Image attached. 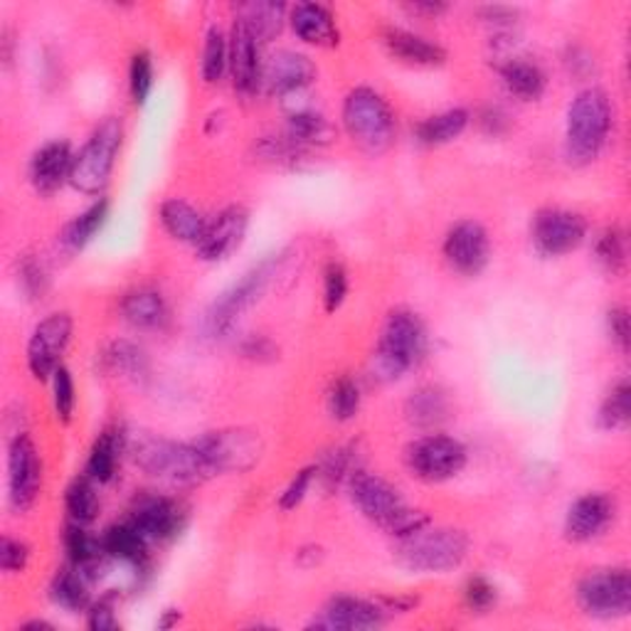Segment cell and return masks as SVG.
I'll return each mask as SVG.
<instances>
[{
    "instance_id": "14",
    "label": "cell",
    "mask_w": 631,
    "mask_h": 631,
    "mask_svg": "<svg viewBox=\"0 0 631 631\" xmlns=\"http://www.w3.org/2000/svg\"><path fill=\"white\" fill-rule=\"evenodd\" d=\"M587 222L570 210H541L533 220V242L547 257H561L585 242Z\"/></svg>"
},
{
    "instance_id": "5",
    "label": "cell",
    "mask_w": 631,
    "mask_h": 631,
    "mask_svg": "<svg viewBox=\"0 0 631 631\" xmlns=\"http://www.w3.org/2000/svg\"><path fill=\"white\" fill-rule=\"evenodd\" d=\"M344 127L348 137L370 156L385 153L395 141V117L378 91L358 87L344 105Z\"/></svg>"
},
{
    "instance_id": "49",
    "label": "cell",
    "mask_w": 631,
    "mask_h": 631,
    "mask_svg": "<svg viewBox=\"0 0 631 631\" xmlns=\"http://www.w3.org/2000/svg\"><path fill=\"white\" fill-rule=\"evenodd\" d=\"M607 320H609V334H612V340L627 353V350H629V336H631L629 314L624 312V308H612Z\"/></svg>"
},
{
    "instance_id": "7",
    "label": "cell",
    "mask_w": 631,
    "mask_h": 631,
    "mask_svg": "<svg viewBox=\"0 0 631 631\" xmlns=\"http://www.w3.org/2000/svg\"><path fill=\"white\" fill-rule=\"evenodd\" d=\"M123 139L119 119H105L91 133L89 141L75 156L69 173V185L85 195H99L109 185L113 163H117Z\"/></svg>"
},
{
    "instance_id": "35",
    "label": "cell",
    "mask_w": 631,
    "mask_h": 631,
    "mask_svg": "<svg viewBox=\"0 0 631 631\" xmlns=\"http://www.w3.org/2000/svg\"><path fill=\"white\" fill-rule=\"evenodd\" d=\"M65 505H67V513L69 519L79 523V525H89L97 521L99 515V496L95 489V481L89 479V476H81V479H75L67 486V493H65Z\"/></svg>"
},
{
    "instance_id": "16",
    "label": "cell",
    "mask_w": 631,
    "mask_h": 631,
    "mask_svg": "<svg viewBox=\"0 0 631 631\" xmlns=\"http://www.w3.org/2000/svg\"><path fill=\"white\" fill-rule=\"evenodd\" d=\"M318 69L312 59L294 50H279L262 65V85L272 95H298L316 79Z\"/></svg>"
},
{
    "instance_id": "12",
    "label": "cell",
    "mask_w": 631,
    "mask_h": 631,
    "mask_svg": "<svg viewBox=\"0 0 631 631\" xmlns=\"http://www.w3.org/2000/svg\"><path fill=\"white\" fill-rule=\"evenodd\" d=\"M72 340V316L53 314L35 326L28 344V368L37 380H47L55 376L62 356Z\"/></svg>"
},
{
    "instance_id": "22",
    "label": "cell",
    "mask_w": 631,
    "mask_h": 631,
    "mask_svg": "<svg viewBox=\"0 0 631 631\" xmlns=\"http://www.w3.org/2000/svg\"><path fill=\"white\" fill-rule=\"evenodd\" d=\"M131 523L149 537V541H168L183 527V513L178 503L163 496L141 499L131 513Z\"/></svg>"
},
{
    "instance_id": "10",
    "label": "cell",
    "mask_w": 631,
    "mask_h": 631,
    "mask_svg": "<svg viewBox=\"0 0 631 631\" xmlns=\"http://www.w3.org/2000/svg\"><path fill=\"white\" fill-rule=\"evenodd\" d=\"M577 602L589 617H624L631 607L629 573L624 567H617V570H597L587 575L577 587Z\"/></svg>"
},
{
    "instance_id": "26",
    "label": "cell",
    "mask_w": 631,
    "mask_h": 631,
    "mask_svg": "<svg viewBox=\"0 0 631 631\" xmlns=\"http://www.w3.org/2000/svg\"><path fill=\"white\" fill-rule=\"evenodd\" d=\"M146 545L149 537L143 535L137 525L131 521L129 523H117L111 525L101 535V547H105L107 557H113V561L129 563V565H143L146 561Z\"/></svg>"
},
{
    "instance_id": "15",
    "label": "cell",
    "mask_w": 631,
    "mask_h": 631,
    "mask_svg": "<svg viewBox=\"0 0 631 631\" xmlns=\"http://www.w3.org/2000/svg\"><path fill=\"white\" fill-rule=\"evenodd\" d=\"M489 232L483 230L479 222L464 220L459 225H454L447 240H444V257L447 262L457 269L459 274L476 276L483 272V266L489 264Z\"/></svg>"
},
{
    "instance_id": "1",
    "label": "cell",
    "mask_w": 631,
    "mask_h": 631,
    "mask_svg": "<svg viewBox=\"0 0 631 631\" xmlns=\"http://www.w3.org/2000/svg\"><path fill=\"white\" fill-rule=\"evenodd\" d=\"M131 454L137 467L151 479L198 486L215 476L195 442L178 444L161 437H139L131 444Z\"/></svg>"
},
{
    "instance_id": "11",
    "label": "cell",
    "mask_w": 631,
    "mask_h": 631,
    "mask_svg": "<svg viewBox=\"0 0 631 631\" xmlns=\"http://www.w3.org/2000/svg\"><path fill=\"white\" fill-rule=\"evenodd\" d=\"M43 486V464L28 434H18L10 444L8 457V499L18 513H25L35 503Z\"/></svg>"
},
{
    "instance_id": "42",
    "label": "cell",
    "mask_w": 631,
    "mask_h": 631,
    "mask_svg": "<svg viewBox=\"0 0 631 631\" xmlns=\"http://www.w3.org/2000/svg\"><path fill=\"white\" fill-rule=\"evenodd\" d=\"M129 87L133 105H146V99L153 89V62L149 53H137L131 59Z\"/></svg>"
},
{
    "instance_id": "37",
    "label": "cell",
    "mask_w": 631,
    "mask_h": 631,
    "mask_svg": "<svg viewBox=\"0 0 631 631\" xmlns=\"http://www.w3.org/2000/svg\"><path fill=\"white\" fill-rule=\"evenodd\" d=\"M227 67H230V43H227L220 28H210L203 50V79L215 85L222 79Z\"/></svg>"
},
{
    "instance_id": "51",
    "label": "cell",
    "mask_w": 631,
    "mask_h": 631,
    "mask_svg": "<svg viewBox=\"0 0 631 631\" xmlns=\"http://www.w3.org/2000/svg\"><path fill=\"white\" fill-rule=\"evenodd\" d=\"M483 18L489 20V23L501 25V23H511L515 13L511 8H483Z\"/></svg>"
},
{
    "instance_id": "52",
    "label": "cell",
    "mask_w": 631,
    "mask_h": 631,
    "mask_svg": "<svg viewBox=\"0 0 631 631\" xmlns=\"http://www.w3.org/2000/svg\"><path fill=\"white\" fill-rule=\"evenodd\" d=\"M412 13H417V15H429V18H437L442 15L444 10H447V6L444 3H415V6H410Z\"/></svg>"
},
{
    "instance_id": "50",
    "label": "cell",
    "mask_w": 631,
    "mask_h": 631,
    "mask_svg": "<svg viewBox=\"0 0 631 631\" xmlns=\"http://www.w3.org/2000/svg\"><path fill=\"white\" fill-rule=\"evenodd\" d=\"M242 353L247 358H254V360H262V358H274L276 348L269 344L266 338H250L247 344L242 346Z\"/></svg>"
},
{
    "instance_id": "13",
    "label": "cell",
    "mask_w": 631,
    "mask_h": 631,
    "mask_svg": "<svg viewBox=\"0 0 631 631\" xmlns=\"http://www.w3.org/2000/svg\"><path fill=\"white\" fill-rule=\"evenodd\" d=\"M348 481L350 496H353L358 509L363 511L366 519L378 523L382 531H390V525L407 511L400 491L385 479H380L378 474L356 471Z\"/></svg>"
},
{
    "instance_id": "21",
    "label": "cell",
    "mask_w": 631,
    "mask_h": 631,
    "mask_svg": "<svg viewBox=\"0 0 631 631\" xmlns=\"http://www.w3.org/2000/svg\"><path fill=\"white\" fill-rule=\"evenodd\" d=\"M72 163H75V156H72L67 141H53L40 149L30 163V181H33L35 191L53 195L62 185L69 183Z\"/></svg>"
},
{
    "instance_id": "53",
    "label": "cell",
    "mask_w": 631,
    "mask_h": 631,
    "mask_svg": "<svg viewBox=\"0 0 631 631\" xmlns=\"http://www.w3.org/2000/svg\"><path fill=\"white\" fill-rule=\"evenodd\" d=\"M25 629H53V624H47V622H30V624H25Z\"/></svg>"
},
{
    "instance_id": "45",
    "label": "cell",
    "mask_w": 631,
    "mask_h": 631,
    "mask_svg": "<svg viewBox=\"0 0 631 631\" xmlns=\"http://www.w3.org/2000/svg\"><path fill=\"white\" fill-rule=\"evenodd\" d=\"M464 597H467V605L476 612H486L496 605V587L483 577H471L467 587H464Z\"/></svg>"
},
{
    "instance_id": "47",
    "label": "cell",
    "mask_w": 631,
    "mask_h": 631,
    "mask_svg": "<svg viewBox=\"0 0 631 631\" xmlns=\"http://www.w3.org/2000/svg\"><path fill=\"white\" fill-rule=\"evenodd\" d=\"M87 627H89L91 631H113V629H119L117 614H113V602H111V597L99 599L97 605H91V607H89Z\"/></svg>"
},
{
    "instance_id": "19",
    "label": "cell",
    "mask_w": 631,
    "mask_h": 631,
    "mask_svg": "<svg viewBox=\"0 0 631 631\" xmlns=\"http://www.w3.org/2000/svg\"><path fill=\"white\" fill-rule=\"evenodd\" d=\"M388 609L358 597L330 599L324 612L314 619L316 629H378L385 624Z\"/></svg>"
},
{
    "instance_id": "48",
    "label": "cell",
    "mask_w": 631,
    "mask_h": 631,
    "mask_svg": "<svg viewBox=\"0 0 631 631\" xmlns=\"http://www.w3.org/2000/svg\"><path fill=\"white\" fill-rule=\"evenodd\" d=\"M312 481H314V469L298 471V474L294 476V479H292V483L286 486V491H284V496H282V509H284V511L296 509V505L304 501V496H306V491H308V486H312Z\"/></svg>"
},
{
    "instance_id": "27",
    "label": "cell",
    "mask_w": 631,
    "mask_h": 631,
    "mask_svg": "<svg viewBox=\"0 0 631 631\" xmlns=\"http://www.w3.org/2000/svg\"><path fill=\"white\" fill-rule=\"evenodd\" d=\"M161 225L163 230L168 232L173 240H181V242H193L198 244L200 237L205 232V227H208V220L188 205L185 200H165L161 205Z\"/></svg>"
},
{
    "instance_id": "24",
    "label": "cell",
    "mask_w": 631,
    "mask_h": 631,
    "mask_svg": "<svg viewBox=\"0 0 631 631\" xmlns=\"http://www.w3.org/2000/svg\"><path fill=\"white\" fill-rule=\"evenodd\" d=\"M292 28L294 33L308 45L316 47H336L338 45V28L330 10L318 3H298L292 10Z\"/></svg>"
},
{
    "instance_id": "33",
    "label": "cell",
    "mask_w": 631,
    "mask_h": 631,
    "mask_svg": "<svg viewBox=\"0 0 631 631\" xmlns=\"http://www.w3.org/2000/svg\"><path fill=\"white\" fill-rule=\"evenodd\" d=\"M469 123V111L464 109H449L442 111L437 117L424 119L417 127V141L424 146H444L454 139H459Z\"/></svg>"
},
{
    "instance_id": "39",
    "label": "cell",
    "mask_w": 631,
    "mask_h": 631,
    "mask_svg": "<svg viewBox=\"0 0 631 631\" xmlns=\"http://www.w3.org/2000/svg\"><path fill=\"white\" fill-rule=\"evenodd\" d=\"M360 407V388L353 378H338L328 390V412L338 422H348L356 417Z\"/></svg>"
},
{
    "instance_id": "40",
    "label": "cell",
    "mask_w": 631,
    "mask_h": 631,
    "mask_svg": "<svg viewBox=\"0 0 631 631\" xmlns=\"http://www.w3.org/2000/svg\"><path fill=\"white\" fill-rule=\"evenodd\" d=\"M631 415V390L629 382H619V385L612 388V392L605 398L602 407H599V424L605 429H622L627 427Z\"/></svg>"
},
{
    "instance_id": "23",
    "label": "cell",
    "mask_w": 631,
    "mask_h": 631,
    "mask_svg": "<svg viewBox=\"0 0 631 631\" xmlns=\"http://www.w3.org/2000/svg\"><path fill=\"white\" fill-rule=\"evenodd\" d=\"M382 43H385L388 53L392 57H398L400 62H407V65L417 67H439L447 62V53L439 45L429 43L415 33H407V30L390 28L382 35Z\"/></svg>"
},
{
    "instance_id": "2",
    "label": "cell",
    "mask_w": 631,
    "mask_h": 631,
    "mask_svg": "<svg viewBox=\"0 0 631 631\" xmlns=\"http://www.w3.org/2000/svg\"><path fill=\"white\" fill-rule=\"evenodd\" d=\"M427 353V330L417 314L395 308L385 320L380 344L372 353V376L380 382H392L415 368Z\"/></svg>"
},
{
    "instance_id": "43",
    "label": "cell",
    "mask_w": 631,
    "mask_h": 631,
    "mask_svg": "<svg viewBox=\"0 0 631 631\" xmlns=\"http://www.w3.org/2000/svg\"><path fill=\"white\" fill-rule=\"evenodd\" d=\"M348 294V274L346 269L338 262H330L326 266V279H324V302H326V312L334 314L340 304L346 302Z\"/></svg>"
},
{
    "instance_id": "31",
    "label": "cell",
    "mask_w": 631,
    "mask_h": 631,
    "mask_svg": "<svg viewBox=\"0 0 631 631\" xmlns=\"http://www.w3.org/2000/svg\"><path fill=\"white\" fill-rule=\"evenodd\" d=\"M501 79L505 89L511 91L513 97H519L523 101H535L543 97L545 91V75L543 69L533 65V62L525 59H509L501 67Z\"/></svg>"
},
{
    "instance_id": "8",
    "label": "cell",
    "mask_w": 631,
    "mask_h": 631,
    "mask_svg": "<svg viewBox=\"0 0 631 631\" xmlns=\"http://www.w3.org/2000/svg\"><path fill=\"white\" fill-rule=\"evenodd\" d=\"M405 461L417 479L439 483L467 467V449L459 439L444 437V434H427V437L410 444Z\"/></svg>"
},
{
    "instance_id": "6",
    "label": "cell",
    "mask_w": 631,
    "mask_h": 631,
    "mask_svg": "<svg viewBox=\"0 0 631 631\" xmlns=\"http://www.w3.org/2000/svg\"><path fill=\"white\" fill-rule=\"evenodd\" d=\"M282 264L284 254H272L257 266H252L240 282L227 289V292L210 306L208 316H205V330H208L213 338H222L230 334L237 320L242 318V314L250 312V308L264 296L266 286L272 284V279L279 274Z\"/></svg>"
},
{
    "instance_id": "17",
    "label": "cell",
    "mask_w": 631,
    "mask_h": 631,
    "mask_svg": "<svg viewBox=\"0 0 631 631\" xmlns=\"http://www.w3.org/2000/svg\"><path fill=\"white\" fill-rule=\"evenodd\" d=\"M247 225H250V215L240 205H232V208H225L215 220L208 222L205 232L200 237L198 257L205 262H220L225 257H230L240 242L244 240Z\"/></svg>"
},
{
    "instance_id": "18",
    "label": "cell",
    "mask_w": 631,
    "mask_h": 631,
    "mask_svg": "<svg viewBox=\"0 0 631 631\" xmlns=\"http://www.w3.org/2000/svg\"><path fill=\"white\" fill-rule=\"evenodd\" d=\"M230 75L235 89L242 91V95H254L262 85L260 43L240 18L235 20L230 33Z\"/></svg>"
},
{
    "instance_id": "41",
    "label": "cell",
    "mask_w": 631,
    "mask_h": 631,
    "mask_svg": "<svg viewBox=\"0 0 631 631\" xmlns=\"http://www.w3.org/2000/svg\"><path fill=\"white\" fill-rule=\"evenodd\" d=\"M597 260L607 272L619 274L627 264V242L624 235L617 230V227H609L607 232L597 240Z\"/></svg>"
},
{
    "instance_id": "34",
    "label": "cell",
    "mask_w": 631,
    "mask_h": 631,
    "mask_svg": "<svg viewBox=\"0 0 631 631\" xmlns=\"http://www.w3.org/2000/svg\"><path fill=\"white\" fill-rule=\"evenodd\" d=\"M286 6L282 3H247L240 8V20L250 28L257 43H269L282 33Z\"/></svg>"
},
{
    "instance_id": "44",
    "label": "cell",
    "mask_w": 631,
    "mask_h": 631,
    "mask_svg": "<svg viewBox=\"0 0 631 631\" xmlns=\"http://www.w3.org/2000/svg\"><path fill=\"white\" fill-rule=\"evenodd\" d=\"M55 380V412L62 422L72 420V412H75V380H72L67 368H57L53 376Z\"/></svg>"
},
{
    "instance_id": "3",
    "label": "cell",
    "mask_w": 631,
    "mask_h": 631,
    "mask_svg": "<svg viewBox=\"0 0 631 631\" xmlns=\"http://www.w3.org/2000/svg\"><path fill=\"white\" fill-rule=\"evenodd\" d=\"M612 129V105L602 89H585L567 111V156L575 163H589L605 149Z\"/></svg>"
},
{
    "instance_id": "4",
    "label": "cell",
    "mask_w": 631,
    "mask_h": 631,
    "mask_svg": "<svg viewBox=\"0 0 631 631\" xmlns=\"http://www.w3.org/2000/svg\"><path fill=\"white\" fill-rule=\"evenodd\" d=\"M469 553L467 533L454 527H422L415 535L402 537L398 563L412 573H449L464 563Z\"/></svg>"
},
{
    "instance_id": "30",
    "label": "cell",
    "mask_w": 631,
    "mask_h": 631,
    "mask_svg": "<svg viewBox=\"0 0 631 631\" xmlns=\"http://www.w3.org/2000/svg\"><path fill=\"white\" fill-rule=\"evenodd\" d=\"M336 131L330 123L320 117L316 111H294L286 121V139L294 143V146H328L334 141Z\"/></svg>"
},
{
    "instance_id": "29",
    "label": "cell",
    "mask_w": 631,
    "mask_h": 631,
    "mask_svg": "<svg viewBox=\"0 0 631 631\" xmlns=\"http://www.w3.org/2000/svg\"><path fill=\"white\" fill-rule=\"evenodd\" d=\"M127 447L123 434L117 429L101 432L97 442L91 444L89 459H87V476L95 483H109L117 476V464L121 459V452Z\"/></svg>"
},
{
    "instance_id": "38",
    "label": "cell",
    "mask_w": 631,
    "mask_h": 631,
    "mask_svg": "<svg viewBox=\"0 0 631 631\" xmlns=\"http://www.w3.org/2000/svg\"><path fill=\"white\" fill-rule=\"evenodd\" d=\"M105 358L113 372H121V376L127 378H141L146 376L149 370L146 353H143L137 344H131V340H117V344H111Z\"/></svg>"
},
{
    "instance_id": "32",
    "label": "cell",
    "mask_w": 631,
    "mask_h": 631,
    "mask_svg": "<svg viewBox=\"0 0 631 631\" xmlns=\"http://www.w3.org/2000/svg\"><path fill=\"white\" fill-rule=\"evenodd\" d=\"M109 217V200L101 198L91 208H87L81 215H77L75 220L67 222L65 232H62V244L69 252H81L85 247L95 240V235L105 227Z\"/></svg>"
},
{
    "instance_id": "28",
    "label": "cell",
    "mask_w": 631,
    "mask_h": 631,
    "mask_svg": "<svg viewBox=\"0 0 631 631\" xmlns=\"http://www.w3.org/2000/svg\"><path fill=\"white\" fill-rule=\"evenodd\" d=\"M405 417L420 429H432L449 417L447 392L434 385H424L412 392L405 402Z\"/></svg>"
},
{
    "instance_id": "46",
    "label": "cell",
    "mask_w": 631,
    "mask_h": 631,
    "mask_svg": "<svg viewBox=\"0 0 631 631\" xmlns=\"http://www.w3.org/2000/svg\"><path fill=\"white\" fill-rule=\"evenodd\" d=\"M30 557V547L13 537H3V545H0V567L6 573H23Z\"/></svg>"
},
{
    "instance_id": "36",
    "label": "cell",
    "mask_w": 631,
    "mask_h": 631,
    "mask_svg": "<svg viewBox=\"0 0 631 631\" xmlns=\"http://www.w3.org/2000/svg\"><path fill=\"white\" fill-rule=\"evenodd\" d=\"M87 585L89 579L77 567L75 570H62L53 583V599L59 607L69 609V612H81V609L89 607Z\"/></svg>"
},
{
    "instance_id": "20",
    "label": "cell",
    "mask_w": 631,
    "mask_h": 631,
    "mask_svg": "<svg viewBox=\"0 0 631 631\" xmlns=\"http://www.w3.org/2000/svg\"><path fill=\"white\" fill-rule=\"evenodd\" d=\"M614 519V503L605 493H585L577 499L565 519V533L575 543H587L602 535L609 521Z\"/></svg>"
},
{
    "instance_id": "9",
    "label": "cell",
    "mask_w": 631,
    "mask_h": 631,
    "mask_svg": "<svg viewBox=\"0 0 631 631\" xmlns=\"http://www.w3.org/2000/svg\"><path fill=\"white\" fill-rule=\"evenodd\" d=\"M203 457L208 459L213 474L247 471L262 457V442L254 432L247 429H222L208 432L195 439Z\"/></svg>"
},
{
    "instance_id": "25",
    "label": "cell",
    "mask_w": 631,
    "mask_h": 631,
    "mask_svg": "<svg viewBox=\"0 0 631 631\" xmlns=\"http://www.w3.org/2000/svg\"><path fill=\"white\" fill-rule=\"evenodd\" d=\"M121 314L133 328L159 330L168 324V306L156 289H133L121 302Z\"/></svg>"
}]
</instances>
